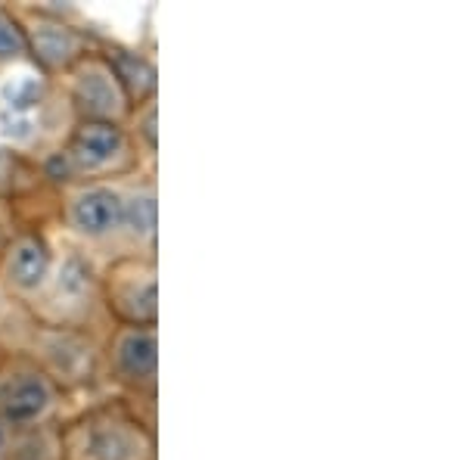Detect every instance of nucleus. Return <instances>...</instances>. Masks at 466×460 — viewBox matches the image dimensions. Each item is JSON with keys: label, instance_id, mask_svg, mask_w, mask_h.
Returning a JSON list of instances; mask_svg holds the SVG:
<instances>
[{"label": "nucleus", "instance_id": "1", "mask_svg": "<svg viewBox=\"0 0 466 460\" xmlns=\"http://www.w3.org/2000/svg\"><path fill=\"white\" fill-rule=\"evenodd\" d=\"M69 460H153V439L122 411H96L66 435Z\"/></svg>", "mask_w": 466, "mask_h": 460}, {"label": "nucleus", "instance_id": "2", "mask_svg": "<svg viewBox=\"0 0 466 460\" xmlns=\"http://www.w3.org/2000/svg\"><path fill=\"white\" fill-rule=\"evenodd\" d=\"M69 97L81 122L118 125L127 116V94L106 56H81L69 69Z\"/></svg>", "mask_w": 466, "mask_h": 460}, {"label": "nucleus", "instance_id": "3", "mask_svg": "<svg viewBox=\"0 0 466 460\" xmlns=\"http://www.w3.org/2000/svg\"><path fill=\"white\" fill-rule=\"evenodd\" d=\"M125 218V193L109 184H85L72 190L66 202V221L85 240L103 243V240L122 233Z\"/></svg>", "mask_w": 466, "mask_h": 460}, {"label": "nucleus", "instance_id": "4", "mask_svg": "<svg viewBox=\"0 0 466 460\" xmlns=\"http://www.w3.org/2000/svg\"><path fill=\"white\" fill-rule=\"evenodd\" d=\"M131 156V140L118 125L109 122H78L72 131L66 159L81 175H103V171H122Z\"/></svg>", "mask_w": 466, "mask_h": 460}, {"label": "nucleus", "instance_id": "5", "mask_svg": "<svg viewBox=\"0 0 466 460\" xmlns=\"http://www.w3.org/2000/svg\"><path fill=\"white\" fill-rule=\"evenodd\" d=\"M56 404L50 376L37 367H19L0 380V420L6 426L41 424Z\"/></svg>", "mask_w": 466, "mask_h": 460}, {"label": "nucleus", "instance_id": "6", "mask_svg": "<svg viewBox=\"0 0 466 460\" xmlns=\"http://www.w3.org/2000/svg\"><path fill=\"white\" fill-rule=\"evenodd\" d=\"M112 367L122 380L134 386H156V371H159V339L156 327H122L112 339L109 349Z\"/></svg>", "mask_w": 466, "mask_h": 460}, {"label": "nucleus", "instance_id": "7", "mask_svg": "<svg viewBox=\"0 0 466 460\" xmlns=\"http://www.w3.org/2000/svg\"><path fill=\"white\" fill-rule=\"evenodd\" d=\"M22 35H25V47L50 72L72 69L85 56V37L75 32L72 26H66L63 19L37 16L28 22V28H22Z\"/></svg>", "mask_w": 466, "mask_h": 460}, {"label": "nucleus", "instance_id": "8", "mask_svg": "<svg viewBox=\"0 0 466 460\" xmlns=\"http://www.w3.org/2000/svg\"><path fill=\"white\" fill-rule=\"evenodd\" d=\"M112 308L131 321V327H153L156 323V274L153 268H140L137 261L118 265L109 290Z\"/></svg>", "mask_w": 466, "mask_h": 460}, {"label": "nucleus", "instance_id": "9", "mask_svg": "<svg viewBox=\"0 0 466 460\" xmlns=\"http://www.w3.org/2000/svg\"><path fill=\"white\" fill-rule=\"evenodd\" d=\"M54 277V252L37 233L13 240L4 255V281L16 292H37Z\"/></svg>", "mask_w": 466, "mask_h": 460}, {"label": "nucleus", "instance_id": "10", "mask_svg": "<svg viewBox=\"0 0 466 460\" xmlns=\"http://www.w3.org/2000/svg\"><path fill=\"white\" fill-rule=\"evenodd\" d=\"M109 66L116 72L118 85L125 87L127 100H153L156 94V69L153 63H147L140 54H131V50H116L109 54Z\"/></svg>", "mask_w": 466, "mask_h": 460}, {"label": "nucleus", "instance_id": "11", "mask_svg": "<svg viewBox=\"0 0 466 460\" xmlns=\"http://www.w3.org/2000/svg\"><path fill=\"white\" fill-rule=\"evenodd\" d=\"M122 230L131 240H144V243H153L156 237V190L153 184L137 187L125 196V218H122Z\"/></svg>", "mask_w": 466, "mask_h": 460}, {"label": "nucleus", "instance_id": "12", "mask_svg": "<svg viewBox=\"0 0 466 460\" xmlns=\"http://www.w3.org/2000/svg\"><path fill=\"white\" fill-rule=\"evenodd\" d=\"M22 54H28L25 47V35H22V26L10 13L0 6V63H10V59H19Z\"/></svg>", "mask_w": 466, "mask_h": 460}, {"label": "nucleus", "instance_id": "13", "mask_svg": "<svg viewBox=\"0 0 466 460\" xmlns=\"http://www.w3.org/2000/svg\"><path fill=\"white\" fill-rule=\"evenodd\" d=\"M10 457V426L0 420V460Z\"/></svg>", "mask_w": 466, "mask_h": 460}]
</instances>
